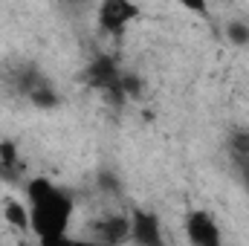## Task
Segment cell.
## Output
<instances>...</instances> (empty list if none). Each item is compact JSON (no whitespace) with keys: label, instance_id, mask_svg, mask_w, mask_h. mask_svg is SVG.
<instances>
[{"label":"cell","instance_id":"cell-1","mask_svg":"<svg viewBox=\"0 0 249 246\" xmlns=\"http://www.w3.org/2000/svg\"><path fill=\"white\" fill-rule=\"evenodd\" d=\"M26 209L32 235L41 244H58L67 238V229L72 223L75 200L50 177H32L26 183Z\"/></svg>","mask_w":249,"mask_h":246},{"label":"cell","instance_id":"cell-2","mask_svg":"<svg viewBox=\"0 0 249 246\" xmlns=\"http://www.w3.org/2000/svg\"><path fill=\"white\" fill-rule=\"evenodd\" d=\"M139 3L136 0H102L99 3V12H96V20H99V29L110 38H122L124 32L130 29L133 20H139Z\"/></svg>","mask_w":249,"mask_h":246},{"label":"cell","instance_id":"cell-3","mask_svg":"<svg viewBox=\"0 0 249 246\" xmlns=\"http://www.w3.org/2000/svg\"><path fill=\"white\" fill-rule=\"evenodd\" d=\"M186 238L191 241L194 246H217L223 241L220 235V226H217V217L212 211H188L186 217Z\"/></svg>","mask_w":249,"mask_h":246},{"label":"cell","instance_id":"cell-4","mask_svg":"<svg viewBox=\"0 0 249 246\" xmlns=\"http://www.w3.org/2000/svg\"><path fill=\"white\" fill-rule=\"evenodd\" d=\"M130 241L142 246H162V223L154 211L148 209H133L130 211Z\"/></svg>","mask_w":249,"mask_h":246},{"label":"cell","instance_id":"cell-5","mask_svg":"<svg viewBox=\"0 0 249 246\" xmlns=\"http://www.w3.org/2000/svg\"><path fill=\"white\" fill-rule=\"evenodd\" d=\"M93 238L102 244H124L130 241V214H105L93 223Z\"/></svg>","mask_w":249,"mask_h":246},{"label":"cell","instance_id":"cell-6","mask_svg":"<svg viewBox=\"0 0 249 246\" xmlns=\"http://www.w3.org/2000/svg\"><path fill=\"white\" fill-rule=\"evenodd\" d=\"M29 102L38 105V107H58V93H55V87H53L47 78H41V81L29 90Z\"/></svg>","mask_w":249,"mask_h":246},{"label":"cell","instance_id":"cell-7","mask_svg":"<svg viewBox=\"0 0 249 246\" xmlns=\"http://www.w3.org/2000/svg\"><path fill=\"white\" fill-rule=\"evenodd\" d=\"M3 217H6V223H12L15 229H29V209H26V203H20V200H9L6 206H3Z\"/></svg>","mask_w":249,"mask_h":246},{"label":"cell","instance_id":"cell-8","mask_svg":"<svg viewBox=\"0 0 249 246\" xmlns=\"http://www.w3.org/2000/svg\"><path fill=\"white\" fill-rule=\"evenodd\" d=\"M229 154H232V159H249V130L247 127L229 133Z\"/></svg>","mask_w":249,"mask_h":246},{"label":"cell","instance_id":"cell-9","mask_svg":"<svg viewBox=\"0 0 249 246\" xmlns=\"http://www.w3.org/2000/svg\"><path fill=\"white\" fill-rule=\"evenodd\" d=\"M226 41L235 47H249V23L247 20H229L226 23Z\"/></svg>","mask_w":249,"mask_h":246},{"label":"cell","instance_id":"cell-10","mask_svg":"<svg viewBox=\"0 0 249 246\" xmlns=\"http://www.w3.org/2000/svg\"><path fill=\"white\" fill-rule=\"evenodd\" d=\"M177 3L197 18H209V0H177Z\"/></svg>","mask_w":249,"mask_h":246},{"label":"cell","instance_id":"cell-11","mask_svg":"<svg viewBox=\"0 0 249 246\" xmlns=\"http://www.w3.org/2000/svg\"><path fill=\"white\" fill-rule=\"evenodd\" d=\"M235 165H238V171H241V180H244V185L249 188V159H235Z\"/></svg>","mask_w":249,"mask_h":246}]
</instances>
